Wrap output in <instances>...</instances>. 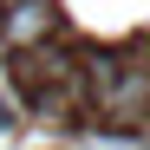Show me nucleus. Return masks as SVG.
Returning a JSON list of instances; mask_svg holds the SVG:
<instances>
[{"label": "nucleus", "instance_id": "f257e3e1", "mask_svg": "<svg viewBox=\"0 0 150 150\" xmlns=\"http://www.w3.org/2000/svg\"><path fill=\"white\" fill-rule=\"evenodd\" d=\"M85 105L105 111V117H137V111H150V65H137V59H105V52H98V59L85 65Z\"/></svg>", "mask_w": 150, "mask_h": 150}, {"label": "nucleus", "instance_id": "f03ea898", "mask_svg": "<svg viewBox=\"0 0 150 150\" xmlns=\"http://www.w3.org/2000/svg\"><path fill=\"white\" fill-rule=\"evenodd\" d=\"M13 52H39V46L59 39V7L52 0H7V20H0Z\"/></svg>", "mask_w": 150, "mask_h": 150}]
</instances>
